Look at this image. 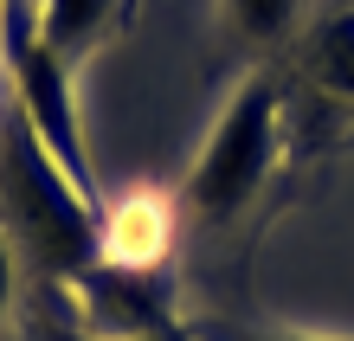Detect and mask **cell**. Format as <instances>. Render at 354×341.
<instances>
[{
    "label": "cell",
    "mask_w": 354,
    "mask_h": 341,
    "mask_svg": "<svg viewBox=\"0 0 354 341\" xmlns=\"http://www.w3.org/2000/svg\"><path fill=\"white\" fill-rule=\"evenodd\" d=\"M225 13H232V33L252 39V46H277L290 33V19H297V0H225Z\"/></svg>",
    "instance_id": "8992f818"
},
{
    "label": "cell",
    "mask_w": 354,
    "mask_h": 341,
    "mask_svg": "<svg viewBox=\"0 0 354 341\" xmlns=\"http://www.w3.org/2000/svg\"><path fill=\"white\" fill-rule=\"evenodd\" d=\"M277 116H283V77L270 65L239 77V91L225 97L213 136H206L194 174L180 187V206L200 225H225L252 206V194L264 187L270 161H277Z\"/></svg>",
    "instance_id": "7a4b0ae2"
},
{
    "label": "cell",
    "mask_w": 354,
    "mask_h": 341,
    "mask_svg": "<svg viewBox=\"0 0 354 341\" xmlns=\"http://www.w3.org/2000/svg\"><path fill=\"white\" fill-rule=\"evenodd\" d=\"M0 232L52 290H77L103 264V200L46 155L13 97L0 103Z\"/></svg>",
    "instance_id": "6da1fadb"
},
{
    "label": "cell",
    "mask_w": 354,
    "mask_h": 341,
    "mask_svg": "<svg viewBox=\"0 0 354 341\" xmlns=\"http://www.w3.org/2000/svg\"><path fill=\"white\" fill-rule=\"evenodd\" d=\"M13 245H7V232H0V329H7V303H13Z\"/></svg>",
    "instance_id": "ba28073f"
},
{
    "label": "cell",
    "mask_w": 354,
    "mask_h": 341,
    "mask_svg": "<svg viewBox=\"0 0 354 341\" xmlns=\"http://www.w3.org/2000/svg\"><path fill=\"white\" fill-rule=\"evenodd\" d=\"M0 71H7L13 110L32 122L46 155L97 200V167L84 155V122H77V97H71V58L46 39L39 0H7L0 7Z\"/></svg>",
    "instance_id": "3957f363"
},
{
    "label": "cell",
    "mask_w": 354,
    "mask_h": 341,
    "mask_svg": "<svg viewBox=\"0 0 354 341\" xmlns=\"http://www.w3.org/2000/svg\"><path fill=\"white\" fill-rule=\"evenodd\" d=\"M309 71H316L322 91L354 103V13H335V19L316 26V39H309Z\"/></svg>",
    "instance_id": "277c9868"
},
{
    "label": "cell",
    "mask_w": 354,
    "mask_h": 341,
    "mask_svg": "<svg viewBox=\"0 0 354 341\" xmlns=\"http://www.w3.org/2000/svg\"><path fill=\"white\" fill-rule=\"evenodd\" d=\"M110 7H116V0H39V19H46V39L77 65V52L103 33Z\"/></svg>",
    "instance_id": "5b68a950"
},
{
    "label": "cell",
    "mask_w": 354,
    "mask_h": 341,
    "mask_svg": "<svg viewBox=\"0 0 354 341\" xmlns=\"http://www.w3.org/2000/svg\"><path fill=\"white\" fill-rule=\"evenodd\" d=\"M0 7H7V0H0Z\"/></svg>",
    "instance_id": "9c48e42d"
},
{
    "label": "cell",
    "mask_w": 354,
    "mask_h": 341,
    "mask_svg": "<svg viewBox=\"0 0 354 341\" xmlns=\"http://www.w3.org/2000/svg\"><path fill=\"white\" fill-rule=\"evenodd\" d=\"M206 341H328V335H297V329H213Z\"/></svg>",
    "instance_id": "52a82bcc"
}]
</instances>
